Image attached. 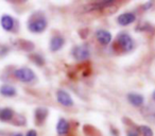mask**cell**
Segmentation results:
<instances>
[{"mask_svg":"<svg viewBox=\"0 0 155 136\" xmlns=\"http://www.w3.org/2000/svg\"><path fill=\"white\" fill-rule=\"evenodd\" d=\"M46 27H47V20H46L45 17H43V16L31 18L28 22V29L33 33L43 32V31H45Z\"/></svg>","mask_w":155,"mask_h":136,"instance_id":"6da1fadb","label":"cell"},{"mask_svg":"<svg viewBox=\"0 0 155 136\" xmlns=\"http://www.w3.org/2000/svg\"><path fill=\"white\" fill-rule=\"evenodd\" d=\"M14 76L20 82L25 83H29L35 79V74L30 68H19V69H16L14 71Z\"/></svg>","mask_w":155,"mask_h":136,"instance_id":"7a4b0ae2","label":"cell"},{"mask_svg":"<svg viewBox=\"0 0 155 136\" xmlns=\"http://www.w3.org/2000/svg\"><path fill=\"white\" fill-rule=\"evenodd\" d=\"M118 45L121 48L123 52H130L133 50L134 48V41L131 37V35L127 34V33H122L118 36Z\"/></svg>","mask_w":155,"mask_h":136,"instance_id":"3957f363","label":"cell"},{"mask_svg":"<svg viewBox=\"0 0 155 136\" xmlns=\"http://www.w3.org/2000/svg\"><path fill=\"white\" fill-rule=\"evenodd\" d=\"M72 55L77 61H85L91 55V50L87 45L75 46L72 49Z\"/></svg>","mask_w":155,"mask_h":136,"instance_id":"277c9868","label":"cell"},{"mask_svg":"<svg viewBox=\"0 0 155 136\" xmlns=\"http://www.w3.org/2000/svg\"><path fill=\"white\" fill-rule=\"evenodd\" d=\"M56 99L62 105L64 106H72L73 105V100L71 96L69 95L67 91H63V89H58L56 93Z\"/></svg>","mask_w":155,"mask_h":136,"instance_id":"5b68a950","label":"cell"},{"mask_svg":"<svg viewBox=\"0 0 155 136\" xmlns=\"http://www.w3.org/2000/svg\"><path fill=\"white\" fill-rule=\"evenodd\" d=\"M116 1H113V0H105V1H96L91 5H88L86 7V10L88 11H95V10H103L106 9L108 7H112ZM87 11V12H88Z\"/></svg>","mask_w":155,"mask_h":136,"instance_id":"8992f818","label":"cell"},{"mask_svg":"<svg viewBox=\"0 0 155 136\" xmlns=\"http://www.w3.org/2000/svg\"><path fill=\"white\" fill-rule=\"evenodd\" d=\"M96 38L101 45H108L112 41V34L106 30H98L96 32Z\"/></svg>","mask_w":155,"mask_h":136,"instance_id":"52a82bcc","label":"cell"},{"mask_svg":"<svg viewBox=\"0 0 155 136\" xmlns=\"http://www.w3.org/2000/svg\"><path fill=\"white\" fill-rule=\"evenodd\" d=\"M136 20V16L134 13L129 12V13H123L117 18V22L120 26H129L132 22H134Z\"/></svg>","mask_w":155,"mask_h":136,"instance_id":"ba28073f","label":"cell"},{"mask_svg":"<svg viewBox=\"0 0 155 136\" xmlns=\"http://www.w3.org/2000/svg\"><path fill=\"white\" fill-rule=\"evenodd\" d=\"M64 44H65V39L62 36H60V35L53 36L51 38V41H50V50L53 52L58 51L64 46Z\"/></svg>","mask_w":155,"mask_h":136,"instance_id":"9c48e42d","label":"cell"},{"mask_svg":"<svg viewBox=\"0 0 155 136\" xmlns=\"http://www.w3.org/2000/svg\"><path fill=\"white\" fill-rule=\"evenodd\" d=\"M48 116V110L45 108H37L35 110V120L38 125H41L46 120Z\"/></svg>","mask_w":155,"mask_h":136,"instance_id":"30bf717a","label":"cell"},{"mask_svg":"<svg viewBox=\"0 0 155 136\" xmlns=\"http://www.w3.org/2000/svg\"><path fill=\"white\" fill-rule=\"evenodd\" d=\"M127 100L134 106H141L144 102V98L139 94H129L127 95Z\"/></svg>","mask_w":155,"mask_h":136,"instance_id":"8fae6325","label":"cell"},{"mask_svg":"<svg viewBox=\"0 0 155 136\" xmlns=\"http://www.w3.org/2000/svg\"><path fill=\"white\" fill-rule=\"evenodd\" d=\"M0 22H1V27L5 31H11L14 27V18L10 15H3Z\"/></svg>","mask_w":155,"mask_h":136,"instance_id":"7c38bea8","label":"cell"},{"mask_svg":"<svg viewBox=\"0 0 155 136\" xmlns=\"http://www.w3.org/2000/svg\"><path fill=\"white\" fill-rule=\"evenodd\" d=\"M56 131L60 135H65V134L68 133L69 131V123L66 119L61 118L58 120V124H56Z\"/></svg>","mask_w":155,"mask_h":136,"instance_id":"4fadbf2b","label":"cell"},{"mask_svg":"<svg viewBox=\"0 0 155 136\" xmlns=\"http://www.w3.org/2000/svg\"><path fill=\"white\" fill-rule=\"evenodd\" d=\"M13 117H14V112H13V110H11V108H5L0 111V120L1 121L8 122V121L12 120Z\"/></svg>","mask_w":155,"mask_h":136,"instance_id":"5bb4252c","label":"cell"},{"mask_svg":"<svg viewBox=\"0 0 155 136\" xmlns=\"http://www.w3.org/2000/svg\"><path fill=\"white\" fill-rule=\"evenodd\" d=\"M0 94L5 97H13L16 95V89L11 85H2L0 87Z\"/></svg>","mask_w":155,"mask_h":136,"instance_id":"9a60e30c","label":"cell"},{"mask_svg":"<svg viewBox=\"0 0 155 136\" xmlns=\"http://www.w3.org/2000/svg\"><path fill=\"white\" fill-rule=\"evenodd\" d=\"M138 131H140V133L143 136H153V131L151 130V128L147 127V125H140L138 128Z\"/></svg>","mask_w":155,"mask_h":136,"instance_id":"2e32d148","label":"cell"},{"mask_svg":"<svg viewBox=\"0 0 155 136\" xmlns=\"http://www.w3.org/2000/svg\"><path fill=\"white\" fill-rule=\"evenodd\" d=\"M31 58H32L33 61H34V63H36L37 65H43L44 64V58H41L39 54H32V55L30 56Z\"/></svg>","mask_w":155,"mask_h":136,"instance_id":"e0dca14e","label":"cell"},{"mask_svg":"<svg viewBox=\"0 0 155 136\" xmlns=\"http://www.w3.org/2000/svg\"><path fill=\"white\" fill-rule=\"evenodd\" d=\"M139 135V131L137 129H131L127 132V136H138Z\"/></svg>","mask_w":155,"mask_h":136,"instance_id":"ac0fdd59","label":"cell"},{"mask_svg":"<svg viewBox=\"0 0 155 136\" xmlns=\"http://www.w3.org/2000/svg\"><path fill=\"white\" fill-rule=\"evenodd\" d=\"M26 136H37V133L35 130H30V131H28Z\"/></svg>","mask_w":155,"mask_h":136,"instance_id":"d6986e66","label":"cell"},{"mask_svg":"<svg viewBox=\"0 0 155 136\" xmlns=\"http://www.w3.org/2000/svg\"><path fill=\"white\" fill-rule=\"evenodd\" d=\"M14 136H22V134H20V133H18V134H15Z\"/></svg>","mask_w":155,"mask_h":136,"instance_id":"ffe728a7","label":"cell"},{"mask_svg":"<svg viewBox=\"0 0 155 136\" xmlns=\"http://www.w3.org/2000/svg\"><path fill=\"white\" fill-rule=\"evenodd\" d=\"M153 99H154V101H155V91H154V93H153Z\"/></svg>","mask_w":155,"mask_h":136,"instance_id":"44dd1931","label":"cell"}]
</instances>
